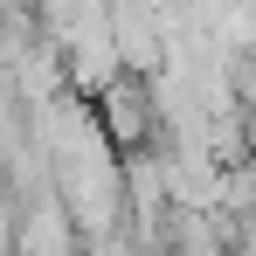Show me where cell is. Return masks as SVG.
Segmentation results:
<instances>
[{
	"mask_svg": "<svg viewBox=\"0 0 256 256\" xmlns=\"http://www.w3.org/2000/svg\"><path fill=\"white\" fill-rule=\"evenodd\" d=\"M76 250H84V236H76V222L62 214L56 194L14 208V256H76Z\"/></svg>",
	"mask_w": 256,
	"mask_h": 256,
	"instance_id": "3",
	"label": "cell"
},
{
	"mask_svg": "<svg viewBox=\"0 0 256 256\" xmlns=\"http://www.w3.org/2000/svg\"><path fill=\"white\" fill-rule=\"evenodd\" d=\"M56 201H62V214L76 222V236L90 250L118 236V222H125V160L111 152V138H97V146L70 152L56 166Z\"/></svg>",
	"mask_w": 256,
	"mask_h": 256,
	"instance_id": "1",
	"label": "cell"
},
{
	"mask_svg": "<svg viewBox=\"0 0 256 256\" xmlns=\"http://www.w3.org/2000/svg\"><path fill=\"white\" fill-rule=\"evenodd\" d=\"M90 104H97V125H104V138H111V152H118V160L146 152V138L160 132V104H152V84H138V76H118L111 90H97Z\"/></svg>",
	"mask_w": 256,
	"mask_h": 256,
	"instance_id": "2",
	"label": "cell"
}]
</instances>
